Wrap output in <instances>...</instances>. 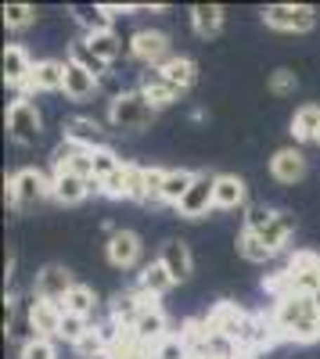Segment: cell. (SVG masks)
Returning a JSON list of instances; mask_svg holds the SVG:
<instances>
[{"instance_id": "obj_16", "label": "cell", "mask_w": 320, "mask_h": 359, "mask_svg": "<svg viewBox=\"0 0 320 359\" xmlns=\"http://www.w3.org/2000/svg\"><path fill=\"white\" fill-rule=\"evenodd\" d=\"M137 90H140L144 97H148V104H152L155 111H162V108H169V104H177V101H180V94H184V90H177L169 79H162V72H159V69H152L148 76H144Z\"/></svg>"}, {"instance_id": "obj_1", "label": "cell", "mask_w": 320, "mask_h": 359, "mask_svg": "<svg viewBox=\"0 0 320 359\" xmlns=\"http://www.w3.org/2000/svg\"><path fill=\"white\" fill-rule=\"evenodd\" d=\"M270 320L284 341H295V345L320 341V309L313 306L309 294H281Z\"/></svg>"}, {"instance_id": "obj_23", "label": "cell", "mask_w": 320, "mask_h": 359, "mask_svg": "<svg viewBox=\"0 0 320 359\" xmlns=\"http://www.w3.org/2000/svg\"><path fill=\"white\" fill-rule=\"evenodd\" d=\"M194 176L191 169H166V180H162V205H173V208H180L184 194L191 191L194 184Z\"/></svg>"}, {"instance_id": "obj_43", "label": "cell", "mask_w": 320, "mask_h": 359, "mask_svg": "<svg viewBox=\"0 0 320 359\" xmlns=\"http://www.w3.org/2000/svg\"><path fill=\"white\" fill-rule=\"evenodd\" d=\"M316 144H320V137H316Z\"/></svg>"}, {"instance_id": "obj_42", "label": "cell", "mask_w": 320, "mask_h": 359, "mask_svg": "<svg viewBox=\"0 0 320 359\" xmlns=\"http://www.w3.org/2000/svg\"><path fill=\"white\" fill-rule=\"evenodd\" d=\"M191 359H238V355H220V352H198Z\"/></svg>"}, {"instance_id": "obj_32", "label": "cell", "mask_w": 320, "mask_h": 359, "mask_svg": "<svg viewBox=\"0 0 320 359\" xmlns=\"http://www.w3.org/2000/svg\"><path fill=\"white\" fill-rule=\"evenodd\" d=\"M94 306H98V298H94V291L86 284H76L69 291V298H65V313H76V316H86V320L94 316Z\"/></svg>"}, {"instance_id": "obj_25", "label": "cell", "mask_w": 320, "mask_h": 359, "mask_svg": "<svg viewBox=\"0 0 320 359\" xmlns=\"http://www.w3.org/2000/svg\"><path fill=\"white\" fill-rule=\"evenodd\" d=\"M169 287H173V277L166 273V266H162L159 259L148 262V266H144L140 273H137V291L148 294V298H159V294H166Z\"/></svg>"}, {"instance_id": "obj_8", "label": "cell", "mask_w": 320, "mask_h": 359, "mask_svg": "<svg viewBox=\"0 0 320 359\" xmlns=\"http://www.w3.org/2000/svg\"><path fill=\"white\" fill-rule=\"evenodd\" d=\"M209 208H216V176L198 172L177 212H180L184 219H201V216H209Z\"/></svg>"}, {"instance_id": "obj_40", "label": "cell", "mask_w": 320, "mask_h": 359, "mask_svg": "<svg viewBox=\"0 0 320 359\" xmlns=\"http://www.w3.org/2000/svg\"><path fill=\"white\" fill-rule=\"evenodd\" d=\"M101 194L105 198H126V165L119 172H112L108 180H101Z\"/></svg>"}, {"instance_id": "obj_31", "label": "cell", "mask_w": 320, "mask_h": 359, "mask_svg": "<svg viewBox=\"0 0 320 359\" xmlns=\"http://www.w3.org/2000/svg\"><path fill=\"white\" fill-rule=\"evenodd\" d=\"M91 165H94V180H108L112 172H119L126 162L115 155L108 144H101V147H94V151H91Z\"/></svg>"}, {"instance_id": "obj_22", "label": "cell", "mask_w": 320, "mask_h": 359, "mask_svg": "<svg viewBox=\"0 0 320 359\" xmlns=\"http://www.w3.org/2000/svg\"><path fill=\"white\" fill-rule=\"evenodd\" d=\"M248 198V187L241 176H230V172H220L216 176V208L230 212V208H241Z\"/></svg>"}, {"instance_id": "obj_24", "label": "cell", "mask_w": 320, "mask_h": 359, "mask_svg": "<svg viewBox=\"0 0 320 359\" xmlns=\"http://www.w3.org/2000/svg\"><path fill=\"white\" fill-rule=\"evenodd\" d=\"M98 90V76H91L83 65L76 62H65V97L72 101H86Z\"/></svg>"}, {"instance_id": "obj_4", "label": "cell", "mask_w": 320, "mask_h": 359, "mask_svg": "<svg viewBox=\"0 0 320 359\" xmlns=\"http://www.w3.org/2000/svg\"><path fill=\"white\" fill-rule=\"evenodd\" d=\"M8 133H11V140L22 144V147H33V144L40 140V133H44V118H40L36 104L29 101L25 94L15 97L11 108H8Z\"/></svg>"}, {"instance_id": "obj_17", "label": "cell", "mask_w": 320, "mask_h": 359, "mask_svg": "<svg viewBox=\"0 0 320 359\" xmlns=\"http://www.w3.org/2000/svg\"><path fill=\"white\" fill-rule=\"evenodd\" d=\"M25 90L33 94V90H40V94H54V90H65V62H36L33 65V76H29Z\"/></svg>"}, {"instance_id": "obj_14", "label": "cell", "mask_w": 320, "mask_h": 359, "mask_svg": "<svg viewBox=\"0 0 320 359\" xmlns=\"http://www.w3.org/2000/svg\"><path fill=\"white\" fill-rule=\"evenodd\" d=\"M270 176L277 180V184H299V180L306 176V155L299 151V147H281V151H274V158H270Z\"/></svg>"}, {"instance_id": "obj_19", "label": "cell", "mask_w": 320, "mask_h": 359, "mask_svg": "<svg viewBox=\"0 0 320 359\" xmlns=\"http://www.w3.org/2000/svg\"><path fill=\"white\" fill-rule=\"evenodd\" d=\"M33 57H29L18 43H8L4 47V79H8V86H18V90H25V83H29V76H33Z\"/></svg>"}, {"instance_id": "obj_21", "label": "cell", "mask_w": 320, "mask_h": 359, "mask_svg": "<svg viewBox=\"0 0 320 359\" xmlns=\"http://www.w3.org/2000/svg\"><path fill=\"white\" fill-rule=\"evenodd\" d=\"M65 140H72V144H79V147H86V151H94V147H101L98 140H101V123L98 118H83V115H76V118H65Z\"/></svg>"}, {"instance_id": "obj_7", "label": "cell", "mask_w": 320, "mask_h": 359, "mask_svg": "<svg viewBox=\"0 0 320 359\" xmlns=\"http://www.w3.org/2000/svg\"><path fill=\"white\" fill-rule=\"evenodd\" d=\"M130 331L137 334V341H140L144 348H152V355H155V348L169 338V320H166V313H162V306L155 302V298L144 306V313L137 316V323L130 327Z\"/></svg>"}, {"instance_id": "obj_11", "label": "cell", "mask_w": 320, "mask_h": 359, "mask_svg": "<svg viewBox=\"0 0 320 359\" xmlns=\"http://www.w3.org/2000/svg\"><path fill=\"white\" fill-rule=\"evenodd\" d=\"M86 194H101V180H83L76 172H54L51 176V198L62 205H79Z\"/></svg>"}, {"instance_id": "obj_34", "label": "cell", "mask_w": 320, "mask_h": 359, "mask_svg": "<svg viewBox=\"0 0 320 359\" xmlns=\"http://www.w3.org/2000/svg\"><path fill=\"white\" fill-rule=\"evenodd\" d=\"M69 62H76V65H83L86 72H91V76H98L101 79V72L108 69L105 62H101V57L91 50V47H86V40H76L72 47H69Z\"/></svg>"}, {"instance_id": "obj_13", "label": "cell", "mask_w": 320, "mask_h": 359, "mask_svg": "<svg viewBox=\"0 0 320 359\" xmlns=\"http://www.w3.org/2000/svg\"><path fill=\"white\" fill-rule=\"evenodd\" d=\"M62 316H65V309L58 302L33 298V306H29V327H33L36 338H58V331H62Z\"/></svg>"}, {"instance_id": "obj_10", "label": "cell", "mask_w": 320, "mask_h": 359, "mask_svg": "<svg viewBox=\"0 0 320 359\" xmlns=\"http://www.w3.org/2000/svg\"><path fill=\"white\" fill-rule=\"evenodd\" d=\"M248 313L245 309H238L234 302H220L209 316H206V327L213 334H220V338H227V341H241V334H245V327H248Z\"/></svg>"}, {"instance_id": "obj_38", "label": "cell", "mask_w": 320, "mask_h": 359, "mask_svg": "<svg viewBox=\"0 0 320 359\" xmlns=\"http://www.w3.org/2000/svg\"><path fill=\"white\" fill-rule=\"evenodd\" d=\"M295 86H299V76H295L292 69H277V72L270 76V94H277V97L295 94Z\"/></svg>"}, {"instance_id": "obj_37", "label": "cell", "mask_w": 320, "mask_h": 359, "mask_svg": "<svg viewBox=\"0 0 320 359\" xmlns=\"http://www.w3.org/2000/svg\"><path fill=\"white\" fill-rule=\"evenodd\" d=\"M91 331V323H86V316H76V313H65L62 316V331H58V338L62 341H69L72 348L79 345V338Z\"/></svg>"}, {"instance_id": "obj_26", "label": "cell", "mask_w": 320, "mask_h": 359, "mask_svg": "<svg viewBox=\"0 0 320 359\" xmlns=\"http://www.w3.org/2000/svg\"><path fill=\"white\" fill-rule=\"evenodd\" d=\"M191 25H194L198 36L213 40L220 29H223V8L220 4H194L191 8Z\"/></svg>"}, {"instance_id": "obj_5", "label": "cell", "mask_w": 320, "mask_h": 359, "mask_svg": "<svg viewBox=\"0 0 320 359\" xmlns=\"http://www.w3.org/2000/svg\"><path fill=\"white\" fill-rule=\"evenodd\" d=\"M263 22L277 33H309L316 25V11L309 4H270L263 8Z\"/></svg>"}, {"instance_id": "obj_3", "label": "cell", "mask_w": 320, "mask_h": 359, "mask_svg": "<svg viewBox=\"0 0 320 359\" xmlns=\"http://www.w3.org/2000/svg\"><path fill=\"white\" fill-rule=\"evenodd\" d=\"M51 194V176H44L40 169H18L15 176H8L4 184V198L11 208H29Z\"/></svg>"}, {"instance_id": "obj_2", "label": "cell", "mask_w": 320, "mask_h": 359, "mask_svg": "<svg viewBox=\"0 0 320 359\" xmlns=\"http://www.w3.org/2000/svg\"><path fill=\"white\" fill-rule=\"evenodd\" d=\"M108 123L115 130H148L155 123V108L148 104V97L140 90H126V94H115L112 108H108Z\"/></svg>"}, {"instance_id": "obj_15", "label": "cell", "mask_w": 320, "mask_h": 359, "mask_svg": "<svg viewBox=\"0 0 320 359\" xmlns=\"http://www.w3.org/2000/svg\"><path fill=\"white\" fill-rule=\"evenodd\" d=\"M159 262L166 266V273L173 277V284H184L194 273V259H191V248L184 241H166L162 252H159Z\"/></svg>"}, {"instance_id": "obj_20", "label": "cell", "mask_w": 320, "mask_h": 359, "mask_svg": "<svg viewBox=\"0 0 320 359\" xmlns=\"http://www.w3.org/2000/svg\"><path fill=\"white\" fill-rule=\"evenodd\" d=\"M76 22L86 29V36H98V33H112V22H115V8L112 4H83L76 8Z\"/></svg>"}, {"instance_id": "obj_28", "label": "cell", "mask_w": 320, "mask_h": 359, "mask_svg": "<svg viewBox=\"0 0 320 359\" xmlns=\"http://www.w3.org/2000/svg\"><path fill=\"white\" fill-rule=\"evenodd\" d=\"M288 237H292V219H288V212H274V216H270V223H267L263 230H259V241H263L274 255H277V252H284Z\"/></svg>"}, {"instance_id": "obj_9", "label": "cell", "mask_w": 320, "mask_h": 359, "mask_svg": "<svg viewBox=\"0 0 320 359\" xmlns=\"http://www.w3.org/2000/svg\"><path fill=\"white\" fill-rule=\"evenodd\" d=\"M76 287V280H72V273L65 266H58V262H51V266H44L40 273H36V284H33V291H36V298H44V302H58L65 309V298H69V291Z\"/></svg>"}, {"instance_id": "obj_33", "label": "cell", "mask_w": 320, "mask_h": 359, "mask_svg": "<svg viewBox=\"0 0 320 359\" xmlns=\"http://www.w3.org/2000/svg\"><path fill=\"white\" fill-rule=\"evenodd\" d=\"M83 40H86V47H91L105 65H112L115 57L123 54V43H119V36H115V33H98V36H83Z\"/></svg>"}, {"instance_id": "obj_27", "label": "cell", "mask_w": 320, "mask_h": 359, "mask_svg": "<svg viewBox=\"0 0 320 359\" xmlns=\"http://www.w3.org/2000/svg\"><path fill=\"white\" fill-rule=\"evenodd\" d=\"M159 72H162V79H169L177 90H191L194 79H198V65L191 62V57H180V54H173Z\"/></svg>"}, {"instance_id": "obj_6", "label": "cell", "mask_w": 320, "mask_h": 359, "mask_svg": "<svg viewBox=\"0 0 320 359\" xmlns=\"http://www.w3.org/2000/svg\"><path fill=\"white\" fill-rule=\"evenodd\" d=\"M130 54L137 62H144L148 69H162L169 62V36L159 33V29H137L133 40H130Z\"/></svg>"}, {"instance_id": "obj_29", "label": "cell", "mask_w": 320, "mask_h": 359, "mask_svg": "<svg viewBox=\"0 0 320 359\" xmlns=\"http://www.w3.org/2000/svg\"><path fill=\"white\" fill-rule=\"evenodd\" d=\"M292 137H295L299 144H309V140L320 137V108H316V104H302V108L295 111V118H292Z\"/></svg>"}, {"instance_id": "obj_41", "label": "cell", "mask_w": 320, "mask_h": 359, "mask_svg": "<svg viewBox=\"0 0 320 359\" xmlns=\"http://www.w3.org/2000/svg\"><path fill=\"white\" fill-rule=\"evenodd\" d=\"M270 216H274V208H267V205H252V208H248V216H245V230L259 233V230L270 223Z\"/></svg>"}, {"instance_id": "obj_30", "label": "cell", "mask_w": 320, "mask_h": 359, "mask_svg": "<svg viewBox=\"0 0 320 359\" xmlns=\"http://www.w3.org/2000/svg\"><path fill=\"white\" fill-rule=\"evenodd\" d=\"M148 194H152L148 165L126 162V198H130V201H144V205H148Z\"/></svg>"}, {"instance_id": "obj_36", "label": "cell", "mask_w": 320, "mask_h": 359, "mask_svg": "<svg viewBox=\"0 0 320 359\" xmlns=\"http://www.w3.org/2000/svg\"><path fill=\"white\" fill-rule=\"evenodd\" d=\"M238 248H241V255H245L248 262H267V259H274V252L259 241V233H252V230H241Z\"/></svg>"}, {"instance_id": "obj_12", "label": "cell", "mask_w": 320, "mask_h": 359, "mask_svg": "<svg viewBox=\"0 0 320 359\" xmlns=\"http://www.w3.org/2000/svg\"><path fill=\"white\" fill-rule=\"evenodd\" d=\"M108 262L115 269H133L140 262V237L133 230H112V237H108Z\"/></svg>"}, {"instance_id": "obj_35", "label": "cell", "mask_w": 320, "mask_h": 359, "mask_svg": "<svg viewBox=\"0 0 320 359\" xmlns=\"http://www.w3.org/2000/svg\"><path fill=\"white\" fill-rule=\"evenodd\" d=\"M33 22H36V8L33 4H4V25L8 29L18 33V29H29Z\"/></svg>"}, {"instance_id": "obj_39", "label": "cell", "mask_w": 320, "mask_h": 359, "mask_svg": "<svg viewBox=\"0 0 320 359\" xmlns=\"http://www.w3.org/2000/svg\"><path fill=\"white\" fill-rule=\"evenodd\" d=\"M22 359H54V341L33 334V338L22 345Z\"/></svg>"}, {"instance_id": "obj_18", "label": "cell", "mask_w": 320, "mask_h": 359, "mask_svg": "<svg viewBox=\"0 0 320 359\" xmlns=\"http://www.w3.org/2000/svg\"><path fill=\"white\" fill-rule=\"evenodd\" d=\"M148 302H152V298L140 294L137 287H133V291H119V294L112 298V323H115V327H133Z\"/></svg>"}]
</instances>
